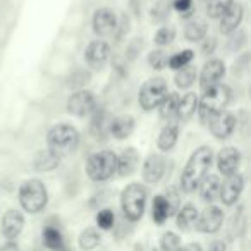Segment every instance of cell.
<instances>
[{"instance_id": "obj_1", "label": "cell", "mask_w": 251, "mask_h": 251, "mask_svg": "<svg viewBox=\"0 0 251 251\" xmlns=\"http://www.w3.org/2000/svg\"><path fill=\"white\" fill-rule=\"evenodd\" d=\"M213 160V153L210 147H200L189 157L184 171L181 174V189L184 193H193L200 186L201 179L206 176Z\"/></svg>"}, {"instance_id": "obj_2", "label": "cell", "mask_w": 251, "mask_h": 251, "mask_svg": "<svg viewBox=\"0 0 251 251\" xmlns=\"http://www.w3.org/2000/svg\"><path fill=\"white\" fill-rule=\"evenodd\" d=\"M203 97L198 100V115H200V121L203 124L210 121L212 115H215L217 112L224 110L227 107V103L230 101V90L227 84H213V86L206 88L203 90Z\"/></svg>"}, {"instance_id": "obj_3", "label": "cell", "mask_w": 251, "mask_h": 251, "mask_svg": "<svg viewBox=\"0 0 251 251\" xmlns=\"http://www.w3.org/2000/svg\"><path fill=\"white\" fill-rule=\"evenodd\" d=\"M49 150L57 157H67L74 153L79 145V133L71 124H57L49 131Z\"/></svg>"}, {"instance_id": "obj_4", "label": "cell", "mask_w": 251, "mask_h": 251, "mask_svg": "<svg viewBox=\"0 0 251 251\" xmlns=\"http://www.w3.org/2000/svg\"><path fill=\"white\" fill-rule=\"evenodd\" d=\"M121 205L124 217L131 222H136L143 217L147 205V188L140 182H131L121 195Z\"/></svg>"}, {"instance_id": "obj_5", "label": "cell", "mask_w": 251, "mask_h": 251, "mask_svg": "<svg viewBox=\"0 0 251 251\" xmlns=\"http://www.w3.org/2000/svg\"><path fill=\"white\" fill-rule=\"evenodd\" d=\"M117 172V155L110 150H101L93 153L86 160V174L91 181H108Z\"/></svg>"}, {"instance_id": "obj_6", "label": "cell", "mask_w": 251, "mask_h": 251, "mask_svg": "<svg viewBox=\"0 0 251 251\" xmlns=\"http://www.w3.org/2000/svg\"><path fill=\"white\" fill-rule=\"evenodd\" d=\"M49 193L42 181L29 179L19 188V203L23 210L28 213H40L47 206Z\"/></svg>"}, {"instance_id": "obj_7", "label": "cell", "mask_w": 251, "mask_h": 251, "mask_svg": "<svg viewBox=\"0 0 251 251\" xmlns=\"http://www.w3.org/2000/svg\"><path fill=\"white\" fill-rule=\"evenodd\" d=\"M165 95H167V83L164 77H151L141 86L138 101H140L143 110H153L155 107L160 105Z\"/></svg>"}, {"instance_id": "obj_8", "label": "cell", "mask_w": 251, "mask_h": 251, "mask_svg": "<svg viewBox=\"0 0 251 251\" xmlns=\"http://www.w3.org/2000/svg\"><path fill=\"white\" fill-rule=\"evenodd\" d=\"M206 124H208L210 131L217 140H227L236 129V117L224 108V110L217 112L215 115H212Z\"/></svg>"}, {"instance_id": "obj_9", "label": "cell", "mask_w": 251, "mask_h": 251, "mask_svg": "<svg viewBox=\"0 0 251 251\" xmlns=\"http://www.w3.org/2000/svg\"><path fill=\"white\" fill-rule=\"evenodd\" d=\"M97 107V98L91 91L79 90L73 93L67 100V112L76 117H84V115L91 114Z\"/></svg>"}, {"instance_id": "obj_10", "label": "cell", "mask_w": 251, "mask_h": 251, "mask_svg": "<svg viewBox=\"0 0 251 251\" xmlns=\"http://www.w3.org/2000/svg\"><path fill=\"white\" fill-rule=\"evenodd\" d=\"M243 189H244V177L243 176L237 174V172L232 176H227L226 181L220 182V193H219L220 201H222L226 206H232L234 203L239 200Z\"/></svg>"}, {"instance_id": "obj_11", "label": "cell", "mask_w": 251, "mask_h": 251, "mask_svg": "<svg viewBox=\"0 0 251 251\" xmlns=\"http://www.w3.org/2000/svg\"><path fill=\"white\" fill-rule=\"evenodd\" d=\"M110 59V47L103 40H95L84 50V60L93 69H101Z\"/></svg>"}, {"instance_id": "obj_12", "label": "cell", "mask_w": 251, "mask_h": 251, "mask_svg": "<svg viewBox=\"0 0 251 251\" xmlns=\"http://www.w3.org/2000/svg\"><path fill=\"white\" fill-rule=\"evenodd\" d=\"M117 29V16L112 9L101 7L95 12L93 16V31L97 33L100 38L110 36Z\"/></svg>"}, {"instance_id": "obj_13", "label": "cell", "mask_w": 251, "mask_h": 251, "mask_svg": "<svg viewBox=\"0 0 251 251\" xmlns=\"http://www.w3.org/2000/svg\"><path fill=\"white\" fill-rule=\"evenodd\" d=\"M224 222V212L219 206H206L198 215V222H196V229L203 234H215L217 230L222 227Z\"/></svg>"}, {"instance_id": "obj_14", "label": "cell", "mask_w": 251, "mask_h": 251, "mask_svg": "<svg viewBox=\"0 0 251 251\" xmlns=\"http://www.w3.org/2000/svg\"><path fill=\"white\" fill-rule=\"evenodd\" d=\"M226 74V64L220 59H210L208 62L203 66L201 74H200V86L201 90H206V88L217 84Z\"/></svg>"}, {"instance_id": "obj_15", "label": "cell", "mask_w": 251, "mask_h": 251, "mask_svg": "<svg viewBox=\"0 0 251 251\" xmlns=\"http://www.w3.org/2000/svg\"><path fill=\"white\" fill-rule=\"evenodd\" d=\"M25 229V215L18 210H7L2 217V234L5 239L14 241Z\"/></svg>"}, {"instance_id": "obj_16", "label": "cell", "mask_w": 251, "mask_h": 251, "mask_svg": "<svg viewBox=\"0 0 251 251\" xmlns=\"http://www.w3.org/2000/svg\"><path fill=\"white\" fill-rule=\"evenodd\" d=\"M241 164V153L234 147H226L220 150L219 157H217V167L222 176H232L237 172Z\"/></svg>"}, {"instance_id": "obj_17", "label": "cell", "mask_w": 251, "mask_h": 251, "mask_svg": "<svg viewBox=\"0 0 251 251\" xmlns=\"http://www.w3.org/2000/svg\"><path fill=\"white\" fill-rule=\"evenodd\" d=\"M244 18V7L241 4H230V7L220 16V33L222 35H230L236 29H239L241 23Z\"/></svg>"}, {"instance_id": "obj_18", "label": "cell", "mask_w": 251, "mask_h": 251, "mask_svg": "<svg viewBox=\"0 0 251 251\" xmlns=\"http://www.w3.org/2000/svg\"><path fill=\"white\" fill-rule=\"evenodd\" d=\"M165 174V160L162 155L151 153L143 164V179L148 184L158 182Z\"/></svg>"}, {"instance_id": "obj_19", "label": "cell", "mask_w": 251, "mask_h": 251, "mask_svg": "<svg viewBox=\"0 0 251 251\" xmlns=\"http://www.w3.org/2000/svg\"><path fill=\"white\" fill-rule=\"evenodd\" d=\"M138 164H140V155L134 148H126L121 155L117 157V174L126 177L131 176L136 171Z\"/></svg>"}, {"instance_id": "obj_20", "label": "cell", "mask_w": 251, "mask_h": 251, "mask_svg": "<svg viewBox=\"0 0 251 251\" xmlns=\"http://www.w3.org/2000/svg\"><path fill=\"white\" fill-rule=\"evenodd\" d=\"M108 131L115 140H124L131 136V133L134 131V119L131 115H121V117L112 119L108 124Z\"/></svg>"}, {"instance_id": "obj_21", "label": "cell", "mask_w": 251, "mask_h": 251, "mask_svg": "<svg viewBox=\"0 0 251 251\" xmlns=\"http://www.w3.org/2000/svg\"><path fill=\"white\" fill-rule=\"evenodd\" d=\"M200 196H201L203 201L206 203H213L217 198H219V193H220V179L219 176H205L200 182Z\"/></svg>"}, {"instance_id": "obj_22", "label": "cell", "mask_w": 251, "mask_h": 251, "mask_svg": "<svg viewBox=\"0 0 251 251\" xmlns=\"http://www.w3.org/2000/svg\"><path fill=\"white\" fill-rule=\"evenodd\" d=\"M196 108H198V95L196 93H186L182 98H179L177 110H176V117L179 121H188L195 115Z\"/></svg>"}, {"instance_id": "obj_23", "label": "cell", "mask_w": 251, "mask_h": 251, "mask_svg": "<svg viewBox=\"0 0 251 251\" xmlns=\"http://www.w3.org/2000/svg\"><path fill=\"white\" fill-rule=\"evenodd\" d=\"M198 210L193 205H184L182 208L177 210L176 213V222H177V227L181 230H191L193 227H196V222H198Z\"/></svg>"}, {"instance_id": "obj_24", "label": "cell", "mask_w": 251, "mask_h": 251, "mask_svg": "<svg viewBox=\"0 0 251 251\" xmlns=\"http://www.w3.org/2000/svg\"><path fill=\"white\" fill-rule=\"evenodd\" d=\"M177 136H179V126L176 124V122L167 124L164 129L160 131V136H158V141H157L158 148H160L162 151L172 150V148L176 147V143H177Z\"/></svg>"}, {"instance_id": "obj_25", "label": "cell", "mask_w": 251, "mask_h": 251, "mask_svg": "<svg viewBox=\"0 0 251 251\" xmlns=\"http://www.w3.org/2000/svg\"><path fill=\"white\" fill-rule=\"evenodd\" d=\"M60 157H57L55 153H52L50 150H42L35 155V160H33V167L40 172H49L53 169L59 167Z\"/></svg>"}, {"instance_id": "obj_26", "label": "cell", "mask_w": 251, "mask_h": 251, "mask_svg": "<svg viewBox=\"0 0 251 251\" xmlns=\"http://www.w3.org/2000/svg\"><path fill=\"white\" fill-rule=\"evenodd\" d=\"M206 31H208V26H206L205 19L193 18L191 21L186 25L184 36L188 42H200V40H203L206 36Z\"/></svg>"}, {"instance_id": "obj_27", "label": "cell", "mask_w": 251, "mask_h": 251, "mask_svg": "<svg viewBox=\"0 0 251 251\" xmlns=\"http://www.w3.org/2000/svg\"><path fill=\"white\" fill-rule=\"evenodd\" d=\"M42 237H43V244L45 248L52 251H59L64 248V237H62V232H60L57 227L53 226H47L42 232Z\"/></svg>"}, {"instance_id": "obj_28", "label": "cell", "mask_w": 251, "mask_h": 251, "mask_svg": "<svg viewBox=\"0 0 251 251\" xmlns=\"http://www.w3.org/2000/svg\"><path fill=\"white\" fill-rule=\"evenodd\" d=\"M179 103V95L177 93H167L165 98L160 101V117L165 121H171L172 117H176V110H177Z\"/></svg>"}, {"instance_id": "obj_29", "label": "cell", "mask_w": 251, "mask_h": 251, "mask_svg": "<svg viewBox=\"0 0 251 251\" xmlns=\"http://www.w3.org/2000/svg\"><path fill=\"white\" fill-rule=\"evenodd\" d=\"M151 217H153L155 224H158V226H162V224L171 217L169 215V206H167V203H165L164 195H158L153 198V205H151Z\"/></svg>"}, {"instance_id": "obj_30", "label": "cell", "mask_w": 251, "mask_h": 251, "mask_svg": "<svg viewBox=\"0 0 251 251\" xmlns=\"http://www.w3.org/2000/svg\"><path fill=\"white\" fill-rule=\"evenodd\" d=\"M174 81H176V84H177V88H182V90L193 86L195 81H196V69L193 66L181 67V69L176 73Z\"/></svg>"}, {"instance_id": "obj_31", "label": "cell", "mask_w": 251, "mask_h": 251, "mask_svg": "<svg viewBox=\"0 0 251 251\" xmlns=\"http://www.w3.org/2000/svg\"><path fill=\"white\" fill-rule=\"evenodd\" d=\"M100 234H98L97 229H93V227H88V229H84L83 232H81L79 236V246L81 250L84 251H91L95 250V248L100 244Z\"/></svg>"}, {"instance_id": "obj_32", "label": "cell", "mask_w": 251, "mask_h": 251, "mask_svg": "<svg viewBox=\"0 0 251 251\" xmlns=\"http://www.w3.org/2000/svg\"><path fill=\"white\" fill-rule=\"evenodd\" d=\"M195 59V52L193 50H182L179 53H174L172 57H169L167 60V66L174 71H179L181 67L189 66V62Z\"/></svg>"}, {"instance_id": "obj_33", "label": "cell", "mask_w": 251, "mask_h": 251, "mask_svg": "<svg viewBox=\"0 0 251 251\" xmlns=\"http://www.w3.org/2000/svg\"><path fill=\"white\" fill-rule=\"evenodd\" d=\"M230 4H232V0H208L206 14L212 19H220V16L230 7Z\"/></svg>"}, {"instance_id": "obj_34", "label": "cell", "mask_w": 251, "mask_h": 251, "mask_svg": "<svg viewBox=\"0 0 251 251\" xmlns=\"http://www.w3.org/2000/svg\"><path fill=\"white\" fill-rule=\"evenodd\" d=\"M176 38V29L174 28H169V26H164L160 28L157 33H155V38L153 42L157 43L158 47H165V45H171Z\"/></svg>"}, {"instance_id": "obj_35", "label": "cell", "mask_w": 251, "mask_h": 251, "mask_svg": "<svg viewBox=\"0 0 251 251\" xmlns=\"http://www.w3.org/2000/svg\"><path fill=\"white\" fill-rule=\"evenodd\" d=\"M181 246V239L176 232H165L160 239V248L162 251H177V248Z\"/></svg>"}, {"instance_id": "obj_36", "label": "cell", "mask_w": 251, "mask_h": 251, "mask_svg": "<svg viewBox=\"0 0 251 251\" xmlns=\"http://www.w3.org/2000/svg\"><path fill=\"white\" fill-rule=\"evenodd\" d=\"M114 222H115V215L112 210L108 208H103L97 213V226L103 230H108L114 227Z\"/></svg>"}, {"instance_id": "obj_37", "label": "cell", "mask_w": 251, "mask_h": 251, "mask_svg": "<svg viewBox=\"0 0 251 251\" xmlns=\"http://www.w3.org/2000/svg\"><path fill=\"white\" fill-rule=\"evenodd\" d=\"M171 7H172L171 0H158L157 4H155V7L151 9V18H153L155 21H164L169 16Z\"/></svg>"}, {"instance_id": "obj_38", "label": "cell", "mask_w": 251, "mask_h": 251, "mask_svg": "<svg viewBox=\"0 0 251 251\" xmlns=\"http://www.w3.org/2000/svg\"><path fill=\"white\" fill-rule=\"evenodd\" d=\"M167 60H169V57H167V53L164 52V50H153V52H150V55H148V64H150L153 69H157V71H160V69H164L165 66H167Z\"/></svg>"}, {"instance_id": "obj_39", "label": "cell", "mask_w": 251, "mask_h": 251, "mask_svg": "<svg viewBox=\"0 0 251 251\" xmlns=\"http://www.w3.org/2000/svg\"><path fill=\"white\" fill-rule=\"evenodd\" d=\"M172 7L179 12V16H181L182 19L193 18V12H195V9H193V0H174V2H172Z\"/></svg>"}, {"instance_id": "obj_40", "label": "cell", "mask_w": 251, "mask_h": 251, "mask_svg": "<svg viewBox=\"0 0 251 251\" xmlns=\"http://www.w3.org/2000/svg\"><path fill=\"white\" fill-rule=\"evenodd\" d=\"M164 198L169 206V215H176L179 210V205H181V203H179V193L176 191L174 188H169L167 193L164 195Z\"/></svg>"}, {"instance_id": "obj_41", "label": "cell", "mask_w": 251, "mask_h": 251, "mask_svg": "<svg viewBox=\"0 0 251 251\" xmlns=\"http://www.w3.org/2000/svg\"><path fill=\"white\" fill-rule=\"evenodd\" d=\"M230 42H229V47L232 50H237L241 45L244 43V38H246V35H244V31H241V29H236L234 33H230Z\"/></svg>"}, {"instance_id": "obj_42", "label": "cell", "mask_w": 251, "mask_h": 251, "mask_svg": "<svg viewBox=\"0 0 251 251\" xmlns=\"http://www.w3.org/2000/svg\"><path fill=\"white\" fill-rule=\"evenodd\" d=\"M88 79H90V74L84 73V71H77V73H74L73 77H71V84H73V86H83L84 83H88Z\"/></svg>"}, {"instance_id": "obj_43", "label": "cell", "mask_w": 251, "mask_h": 251, "mask_svg": "<svg viewBox=\"0 0 251 251\" xmlns=\"http://www.w3.org/2000/svg\"><path fill=\"white\" fill-rule=\"evenodd\" d=\"M215 47H217V42H215V38H208L205 43H203V53L205 55H210V53H213L215 52Z\"/></svg>"}, {"instance_id": "obj_44", "label": "cell", "mask_w": 251, "mask_h": 251, "mask_svg": "<svg viewBox=\"0 0 251 251\" xmlns=\"http://www.w3.org/2000/svg\"><path fill=\"white\" fill-rule=\"evenodd\" d=\"M208 251H227V246L224 241H212L208 244Z\"/></svg>"}, {"instance_id": "obj_45", "label": "cell", "mask_w": 251, "mask_h": 251, "mask_svg": "<svg viewBox=\"0 0 251 251\" xmlns=\"http://www.w3.org/2000/svg\"><path fill=\"white\" fill-rule=\"evenodd\" d=\"M177 251H203V250L198 243H189V244H186V246H179Z\"/></svg>"}, {"instance_id": "obj_46", "label": "cell", "mask_w": 251, "mask_h": 251, "mask_svg": "<svg viewBox=\"0 0 251 251\" xmlns=\"http://www.w3.org/2000/svg\"><path fill=\"white\" fill-rule=\"evenodd\" d=\"M0 251H19V248H18V244H16L14 241H9L5 246L0 248Z\"/></svg>"}]
</instances>
